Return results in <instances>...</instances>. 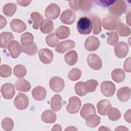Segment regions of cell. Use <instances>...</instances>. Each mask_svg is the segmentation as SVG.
<instances>
[{
    "instance_id": "obj_1",
    "label": "cell",
    "mask_w": 131,
    "mask_h": 131,
    "mask_svg": "<svg viewBox=\"0 0 131 131\" xmlns=\"http://www.w3.org/2000/svg\"><path fill=\"white\" fill-rule=\"evenodd\" d=\"M92 23L88 17H81L77 23V29L81 34L87 35L91 33L92 30Z\"/></svg>"
},
{
    "instance_id": "obj_2",
    "label": "cell",
    "mask_w": 131,
    "mask_h": 131,
    "mask_svg": "<svg viewBox=\"0 0 131 131\" xmlns=\"http://www.w3.org/2000/svg\"><path fill=\"white\" fill-rule=\"evenodd\" d=\"M126 4L124 1H118L109 8L108 11L111 15L118 17L126 11Z\"/></svg>"
},
{
    "instance_id": "obj_3",
    "label": "cell",
    "mask_w": 131,
    "mask_h": 131,
    "mask_svg": "<svg viewBox=\"0 0 131 131\" xmlns=\"http://www.w3.org/2000/svg\"><path fill=\"white\" fill-rule=\"evenodd\" d=\"M119 21L118 17L108 14L102 19V25L104 29L107 30H113L116 29Z\"/></svg>"
},
{
    "instance_id": "obj_4",
    "label": "cell",
    "mask_w": 131,
    "mask_h": 131,
    "mask_svg": "<svg viewBox=\"0 0 131 131\" xmlns=\"http://www.w3.org/2000/svg\"><path fill=\"white\" fill-rule=\"evenodd\" d=\"M14 104L16 108L19 110H23L28 107L29 104V100L27 95L19 93L15 98Z\"/></svg>"
},
{
    "instance_id": "obj_5",
    "label": "cell",
    "mask_w": 131,
    "mask_h": 131,
    "mask_svg": "<svg viewBox=\"0 0 131 131\" xmlns=\"http://www.w3.org/2000/svg\"><path fill=\"white\" fill-rule=\"evenodd\" d=\"M101 92L102 94L107 97L114 95L116 91L114 83L110 81H104L101 84Z\"/></svg>"
},
{
    "instance_id": "obj_6",
    "label": "cell",
    "mask_w": 131,
    "mask_h": 131,
    "mask_svg": "<svg viewBox=\"0 0 131 131\" xmlns=\"http://www.w3.org/2000/svg\"><path fill=\"white\" fill-rule=\"evenodd\" d=\"M81 105V102L80 99L76 96H73L69 99L66 110L70 114H75L78 112Z\"/></svg>"
},
{
    "instance_id": "obj_7",
    "label": "cell",
    "mask_w": 131,
    "mask_h": 131,
    "mask_svg": "<svg viewBox=\"0 0 131 131\" xmlns=\"http://www.w3.org/2000/svg\"><path fill=\"white\" fill-rule=\"evenodd\" d=\"M60 12V8L56 4H51L46 9L45 15L49 19H55L59 16Z\"/></svg>"
},
{
    "instance_id": "obj_8",
    "label": "cell",
    "mask_w": 131,
    "mask_h": 131,
    "mask_svg": "<svg viewBox=\"0 0 131 131\" xmlns=\"http://www.w3.org/2000/svg\"><path fill=\"white\" fill-rule=\"evenodd\" d=\"M50 87L55 92H60L64 88V82L63 80L58 77L54 76L52 77L49 81Z\"/></svg>"
},
{
    "instance_id": "obj_9",
    "label": "cell",
    "mask_w": 131,
    "mask_h": 131,
    "mask_svg": "<svg viewBox=\"0 0 131 131\" xmlns=\"http://www.w3.org/2000/svg\"><path fill=\"white\" fill-rule=\"evenodd\" d=\"M87 62L89 67L94 70H99L102 66L101 58L96 54H90L88 57Z\"/></svg>"
},
{
    "instance_id": "obj_10",
    "label": "cell",
    "mask_w": 131,
    "mask_h": 131,
    "mask_svg": "<svg viewBox=\"0 0 131 131\" xmlns=\"http://www.w3.org/2000/svg\"><path fill=\"white\" fill-rule=\"evenodd\" d=\"M7 48L11 56L13 58L18 57L22 52V47L19 43L16 40L11 41L9 43Z\"/></svg>"
},
{
    "instance_id": "obj_11",
    "label": "cell",
    "mask_w": 131,
    "mask_h": 131,
    "mask_svg": "<svg viewBox=\"0 0 131 131\" xmlns=\"http://www.w3.org/2000/svg\"><path fill=\"white\" fill-rule=\"evenodd\" d=\"M128 46L127 43L121 41L118 43L114 48V53L115 55L119 58L125 57L128 52Z\"/></svg>"
},
{
    "instance_id": "obj_12",
    "label": "cell",
    "mask_w": 131,
    "mask_h": 131,
    "mask_svg": "<svg viewBox=\"0 0 131 131\" xmlns=\"http://www.w3.org/2000/svg\"><path fill=\"white\" fill-rule=\"evenodd\" d=\"M3 97L6 99H12L15 93L14 85L10 83H6L3 84L1 89Z\"/></svg>"
},
{
    "instance_id": "obj_13",
    "label": "cell",
    "mask_w": 131,
    "mask_h": 131,
    "mask_svg": "<svg viewBox=\"0 0 131 131\" xmlns=\"http://www.w3.org/2000/svg\"><path fill=\"white\" fill-rule=\"evenodd\" d=\"M40 60L45 64L50 63L53 59V53L50 49H41L38 52Z\"/></svg>"
},
{
    "instance_id": "obj_14",
    "label": "cell",
    "mask_w": 131,
    "mask_h": 131,
    "mask_svg": "<svg viewBox=\"0 0 131 131\" xmlns=\"http://www.w3.org/2000/svg\"><path fill=\"white\" fill-rule=\"evenodd\" d=\"M61 21L64 24L71 25L76 20L75 13L70 9H67L63 11L60 17Z\"/></svg>"
},
{
    "instance_id": "obj_15",
    "label": "cell",
    "mask_w": 131,
    "mask_h": 131,
    "mask_svg": "<svg viewBox=\"0 0 131 131\" xmlns=\"http://www.w3.org/2000/svg\"><path fill=\"white\" fill-rule=\"evenodd\" d=\"M100 46V41L99 39L94 36L88 37L84 42V48L89 51H95L98 49Z\"/></svg>"
},
{
    "instance_id": "obj_16",
    "label": "cell",
    "mask_w": 131,
    "mask_h": 131,
    "mask_svg": "<svg viewBox=\"0 0 131 131\" xmlns=\"http://www.w3.org/2000/svg\"><path fill=\"white\" fill-rule=\"evenodd\" d=\"M75 46V42L72 40L68 39L58 43L55 48V51L59 53L62 54L69 50L74 48Z\"/></svg>"
},
{
    "instance_id": "obj_17",
    "label": "cell",
    "mask_w": 131,
    "mask_h": 131,
    "mask_svg": "<svg viewBox=\"0 0 131 131\" xmlns=\"http://www.w3.org/2000/svg\"><path fill=\"white\" fill-rule=\"evenodd\" d=\"M10 27L11 30L16 33H21L26 29V24L20 19H13L10 22Z\"/></svg>"
},
{
    "instance_id": "obj_18",
    "label": "cell",
    "mask_w": 131,
    "mask_h": 131,
    "mask_svg": "<svg viewBox=\"0 0 131 131\" xmlns=\"http://www.w3.org/2000/svg\"><path fill=\"white\" fill-rule=\"evenodd\" d=\"M97 110L98 113L102 116L107 115V112L112 107V105L109 100L103 99L99 101L97 104Z\"/></svg>"
},
{
    "instance_id": "obj_19",
    "label": "cell",
    "mask_w": 131,
    "mask_h": 131,
    "mask_svg": "<svg viewBox=\"0 0 131 131\" xmlns=\"http://www.w3.org/2000/svg\"><path fill=\"white\" fill-rule=\"evenodd\" d=\"M47 92L45 88L41 86L35 87L32 91V95L33 98L37 101H42L46 97Z\"/></svg>"
},
{
    "instance_id": "obj_20",
    "label": "cell",
    "mask_w": 131,
    "mask_h": 131,
    "mask_svg": "<svg viewBox=\"0 0 131 131\" xmlns=\"http://www.w3.org/2000/svg\"><path fill=\"white\" fill-rule=\"evenodd\" d=\"M130 96V90L128 87L124 86L119 89L117 93L118 99L121 102H126L128 100Z\"/></svg>"
},
{
    "instance_id": "obj_21",
    "label": "cell",
    "mask_w": 131,
    "mask_h": 131,
    "mask_svg": "<svg viewBox=\"0 0 131 131\" xmlns=\"http://www.w3.org/2000/svg\"><path fill=\"white\" fill-rule=\"evenodd\" d=\"M62 106V99L60 95L56 94L54 95L51 100V109L55 112L59 111Z\"/></svg>"
},
{
    "instance_id": "obj_22",
    "label": "cell",
    "mask_w": 131,
    "mask_h": 131,
    "mask_svg": "<svg viewBox=\"0 0 131 131\" xmlns=\"http://www.w3.org/2000/svg\"><path fill=\"white\" fill-rule=\"evenodd\" d=\"M93 25V33L95 35L98 34L101 31V23L100 18L96 15H91L89 16Z\"/></svg>"
},
{
    "instance_id": "obj_23",
    "label": "cell",
    "mask_w": 131,
    "mask_h": 131,
    "mask_svg": "<svg viewBox=\"0 0 131 131\" xmlns=\"http://www.w3.org/2000/svg\"><path fill=\"white\" fill-rule=\"evenodd\" d=\"M80 114L81 117L83 119H85L91 114H96V110L94 105L91 103L84 104L80 111Z\"/></svg>"
},
{
    "instance_id": "obj_24",
    "label": "cell",
    "mask_w": 131,
    "mask_h": 131,
    "mask_svg": "<svg viewBox=\"0 0 131 131\" xmlns=\"http://www.w3.org/2000/svg\"><path fill=\"white\" fill-rule=\"evenodd\" d=\"M13 35L10 32H4L1 33L0 35L1 48L6 49L8 47L9 43L11 40L13 39Z\"/></svg>"
},
{
    "instance_id": "obj_25",
    "label": "cell",
    "mask_w": 131,
    "mask_h": 131,
    "mask_svg": "<svg viewBox=\"0 0 131 131\" xmlns=\"http://www.w3.org/2000/svg\"><path fill=\"white\" fill-rule=\"evenodd\" d=\"M41 120L46 123H53L56 120V114L50 110H47L42 113Z\"/></svg>"
},
{
    "instance_id": "obj_26",
    "label": "cell",
    "mask_w": 131,
    "mask_h": 131,
    "mask_svg": "<svg viewBox=\"0 0 131 131\" xmlns=\"http://www.w3.org/2000/svg\"><path fill=\"white\" fill-rule=\"evenodd\" d=\"M53 22L49 19H43L40 25V30L41 32L45 34L51 33L53 30Z\"/></svg>"
},
{
    "instance_id": "obj_27",
    "label": "cell",
    "mask_w": 131,
    "mask_h": 131,
    "mask_svg": "<svg viewBox=\"0 0 131 131\" xmlns=\"http://www.w3.org/2000/svg\"><path fill=\"white\" fill-rule=\"evenodd\" d=\"M100 122V118L96 115V114H92L89 115L85 118L86 125L91 128L96 127Z\"/></svg>"
},
{
    "instance_id": "obj_28",
    "label": "cell",
    "mask_w": 131,
    "mask_h": 131,
    "mask_svg": "<svg viewBox=\"0 0 131 131\" xmlns=\"http://www.w3.org/2000/svg\"><path fill=\"white\" fill-rule=\"evenodd\" d=\"M15 87L17 91L24 92L29 91L31 89L30 83L25 79H18L15 82Z\"/></svg>"
},
{
    "instance_id": "obj_29",
    "label": "cell",
    "mask_w": 131,
    "mask_h": 131,
    "mask_svg": "<svg viewBox=\"0 0 131 131\" xmlns=\"http://www.w3.org/2000/svg\"><path fill=\"white\" fill-rule=\"evenodd\" d=\"M78 54L74 50H71L64 55L66 62L70 66H74L77 61Z\"/></svg>"
},
{
    "instance_id": "obj_30",
    "label": "cell",
    "mask_w": 131,
    "mask_h": 131,
    "mask_svg": "<svg viewBox=\"0 0 131 131\" xmlns=\"http://www.w3.org/2000/svg\"><path fill=\"white\" fill-rule=\"evenodd\" d=\"M111 76L113 80L117 83L122 82L125 77L124 72L121 69H116L112 72Z\"/></svg>"
},
{
    "instance_id": "obj_31",
    "label": "cell",
    "mask_w": 131,
    "mask_h": 131,
    "mask_svg": "<svg viewBox=\"0 0 131 131\" xmlns=\"http://www.w3.org/2000/svg\"><path fill=\"white\" fill-rule=\"evenodd\" d=\"M70 34V30L69 27L64 26H61L58 27L55 31L56 36L60 39H63L69 37Z\"/></svg>"
},
{
    "instance_id": "obj_32",
    "label": "cell",
    "mask_w": 131,
    "mask_h": 131,
    "mask_svg": "<svg viewBox=\"0 0 131 131\" xmlns=\"http://www.w3.org/2000/svg\"><path fill=\"white\" fill-rule=\"evenodd\" d=\"M37 51L38 47L36 44L34 42L22 47V52L29 56H33L35 55Z\"/></svg>"
},
{
    "instance_id": "obj_33",
    "label": "cell",
    "mask_w": 131,
    "mask_h": 131,
    "mask_svg": "<svg viewBox=\"0 0 131 131\" xmlns=\"http://www.w3.org/2000/svg\"><path fill=\"white\" fill-rule=\"evenodd\" d=\"M31 18L33 20V28L37 30L43 20L42 15L38 12H33L31 14Z\"/></svg>"
},
{
    "instance_id": "obj_34",
    "label": "cell",
    "mask_w": 131,
    "mask_h": 131,
    "mask_svg": "<svg viewBox=\"0 0 131 131\" xmlns=\"http://www.w3.org/2000/svg\"><path fill=\"white\" fill-rule=\"evenodd\" d=\"M17 9L16 5L14 3H8L4 6L3 11L4 14L8 17L12 16L16 12Z\"/></svg>"
},
{
    "instance_id": "obj_35",
    "label": "cell",
    "mask_w": 131,
    "mask_h": 131,
    "mask_svg": "<svg viewBox=\"0 0 131 131\" xmlns=\"http://www.w3.org/2000/svg\"><path fill=\"white\" fill-rule=\"evenodd\" d=\"M116 29L121 36H129L130 34V29L124 24L122 23L120 21L118 23Z\"/></svg>"
},
{
    "instance_id": "obj_36",
    "label": "cell",
    "mask_w": 131,
    "mask_h": 131,
    "mask_svg": "<svg viewBox=\"0 0 131 131\" xmlns=\"http://www.w3.org/2000/svg\"><path fill=\"white\" fill-rule=\"evenodd\" d=\"M98 85V82L94 79H90L83 83L84 89L87 93L94 92Z\"/></svg>"
},
{
    "instance_id": "obj_37",
    "label": "cell",
    "mask_w": 131,
    "mask_h": 131,
    "mask_svg": "<svg viewBox=\"0 0 131 131\" xmlns=\"http://www.w3.org/2000/svg\"><path fill=\"white\" fill-rule=\"evenodd\" d=\"M107 115L108 118L111 120L114 121L119 120L121 116V112L119 111L118 109L115 107L110 108L107 112Z\"/></svg>"
},
{
    "instance_id": "obj_38",
    "label": "cell",
    "mask_w": 131,
    "mask_h": 131,
    "mask_svg": "<svg viewBox=\"0 0 131 131\" xmlns=\"http://www.w3.org/2000/svg\"><path fill=\"white\" fill-rule=\"evenodd\" d=\"M13 74L17 78H23L27 74L26 68L22 64H17L14 68Z\"/></svg>"
},
{
    "instance_id": "obj_39",
    "label": "cell",
    "mask_w": 131,
    "mask_h": 131,
    "mask_svg": "<svg viewBox=\"0 0 131 131\" xmlns=\"http://www.w3.org/2000/svg\"><path fill=\"white\" fill-rule=\"evenodd\" d=\"M33 39L34 37L31 33L29 32H26L23 34L21 36V43L23 46H24L33 42Z\"/></svg>"
},
{
    "instance_id": "obj_40",
    "label": "cell",
    "mask_w": 131,
    "mask_h": 131,
    "mask_svg": "<svg viewBox=\"0 0 131 131\" xmlns=\"http://www.w3.org/2000/svg\"><path fill=\"white\" fill-rule=\"evenodd\" d=\"M46 41L47 44L51 47H55L59 42V40L54 33H52L47 35Z\"/></svg>"
},
{
    "instance_id": "obj_41",
    "label": "cell",
    "mask_w": 131,
    "mask_h": 131,
    "mask_svg": "<svg viewBox=\"0 0 131 131\" xmlns=\"http://www.w3.org/2000/svg\"><path fill=\"white\" fill-rule=\"evenodd\" d=\"M81 76V72L78 68L72 69L68 74V78L72 81H76L78 80Z\"/></svg>"
},
{
    "instance_id": "obj_42",
    "label": "cell",
    "mask_w": 131,
    "mask_h": 131,
    "mask_svg": "<svg viewBox=\"0 0 131 131\" xmlns=\"http://www.w3.org/2000/svg\"><path fill=\"white\" fill-rule=\"evenodd\" d=\"M107 43L112 46H116L119 41V36L116 32H111L108 34V38L107 39Z\"/></svg>"
},
{
    "instance_id": "obj_43",
    "label": "cell",
    "mask_w": 131,
    "mask_h": 131,
    "mask_svg": "<svg viewBox=\"0 0 131 131\" xmlns=\"http://www.w3.org/2000/svg\"><path fill=\"white\" fill-rule=\"evenodd\" d=\"M2 126L5 130L10 131L13 128L14 122L10 118H5L2 121Z\"/></svg>"
},
{
    "instance_id": "obj_44",
    "label": "cell",
    "mask_w": 131,
    "mask_h": 131,
    "mask_svg": "<svg viewBox=\"0 0 131 131\" xmlns=\"http://www.w3.org/2000/svg\"><path fill=\"white\" fill-rule=\"evenodd\" d=\"M78 9L83 11H89L90 10L92 3L91 1H85L81 0L78 1Z\"/></svg>"
},
{
    "instance_id": "obj_45",
    "label": "cell",
    "mask_w": 131,
    "mask_h": 131,
    "mask_svg": "<svg viewBox=\"0 0 131 131\" xmlns=\"http://www.w3.org/2000/svg\"><path fill=\"white\" fill-rule=\"evenodd\" d=\"M12 73L11 68L6 64H2L0 67V75L2 77L7 78L11 76Z\"/></svg>"
},
{
    "instance_id": "obj_46",
    "label": "cell",
    "mask_w": 131,
    "mask_h": 131,
    "mask_svg": "<svg viewBox=\"0 0 131 131\" xmlns=\"http://www.w3.org/2000/svg\"><path fill=\"white\" fill-rule=\"evenodd\" d=\"M83 83V82L80 81L77 82L75 85V91L76 94L80 96H85L87 94V92L84 89Z\"/></svg>"
},
{
    "instance_id": "obj_47",
    "label": "cell",
    "mask_w": 131,
    "mask_h": 131,
    "mask_svg": "<svg viewBox=\"0 0 131 131\" xmlns=\"http://www.w3.org/2000/svg\"><path fill=\"white\" fill-rule=\"evenodd\" d=\"M124 70L126 72H130V57L126 59L124 63Z\"/></svg>"
},
{
    "instance_id": "obj_48",
    "label": "cell",
    "mask_w": 131,
    "mask_h": 131,
    "mask_svg": "<svg viewBox=\"0 0 131 131\" xmlns=\"http://www.w3.org/2000/svg\"><path fill=\"white\" fill-rule=\"evenodd\" d=\"M78 1H72L69 2V6L72 9H73L74 10H79Z\"/></svg>"
},
{
    "instance_id": "obj_49",
    "label": "cell",
    "mask_w": 131,
    "mask_h": 131,
    "mask_svg": "<svg viewBox=\"0 0 131 131\" xmlns=\"http://www.w3.org/2000/svg\"><path fill=\"white\" fill-rule=\"evenodd\" d=\"M0 29H2L6 25L7 21L6 19L2 15H0Z\"/></svg>"
},
{
    "instance_id": "obj_50",
    "label": "cell",
    "mask_w": 131,
    "mask_h": 131,
    "mask_svg": "<svg viewBox=\"0 0 131 131\" xmlns=\"http://www.w3.org/2000/svg\"><path fill=\"white\" fill-rule=\"evenodd\" d=\"M31 2H32L31 1H17L18 5L21 6H24V7L28 6Z\"/></svg>"
},
{
    "instance_id": "obj_51",
    "label": "cell",
    "mask_w": 131,
    "mask_h": 131,
    "mask_svg": "<svg viewBox=\"0 0 131 131\" xmlns=\"http://www.w3.org/2000/svg\"><path fill=\"white\" fill-rule=\"evenodd\" d=\"M124 119L129 123H130V110H128L124 114Z\"/></svg>"
},
{
    "instance_id": "obj_52",
    "label": "cell",
    "mask_w": 131,
    "mask_h": 131,
    "mask_svg": "<svg viewBox=\"0 0 131 131\" xmlns=\"http://www.w3.org/2000/svg\"><path fill=\"white\" fill-rule=\"evenodd\" d=\"M61 126L59 124H55L53 128L52 129V130H61Z\"/></svg>"
},
{
    "instance_id": "obj_53",
    "label": "cell",
    "mask_w": 131,
    "mask_h": 131,
    "mask_svg": "<svg viewBox=\"0 0 131 131\" xmlns=\"http://www.w3.org/2000/svg\"><path fill=\"white\" fill-rule=\"evenodd\" d=\"M126 23L128 24L129 26H130V12L126 15Z\"/></svg>"
},
{
    "instance_id": "obj_54",
    "label": "cell",
    "mask_w": 131,
    "mask_h": 131,
    "mask_svg": "<svg viewBox=\"0 0 131 131\" xmlns=\"http://www.w3.org/2000/svg\"><path fill=\"white\" fill-rule=\"evenodd\" d=\"M99 130H110V129L108 128H105V126H101L100 128L99 129Z\"/></svg>"
}]
</instances>
